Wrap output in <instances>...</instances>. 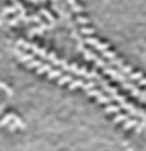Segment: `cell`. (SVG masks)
<instances>
[{"mask_svg": "<svg viewBox=\"0 0 146 151\" xmlns=\"http://www.w3.org/2000/svg\"><path fill=\"white\" fill-rule=\"evenodd\" d=\"M69 4H71L72 8H74L76 18H77V22L81 23V27H82V30H81V31L86 35V43H87V45H90L95 51H99V53L109 61L112 66H115V68H118L120 71H123V74L127 76V77H130L131 81L138 82L140 86H145L146 87V77L141 74V72L135 71L133 68H130L128 64H125L123 61H122L120 58H118L112 49H110L109 43H102V41H99L97 38L94 36V31H92V28H89V22H87V18L81 13V7L77 5V2H76V0H69Z\"/></svg>", "mask_w": 146, "mask_h": 151, "instance_id": "cell-1", "label": "cell"}, {"mask_svg": "<svg viewBox=\"0 0 146 151\" xmlns=\"http://www.w3.org/2000/svg\"><path fill=\"white\" fill-rule=\"evenodd\" d=\"M18 45L22 46V48H25L26 51H31L33 54H36V56H40L41 59H46V61H49L51 64H56L58 68H61L63 71H66V72H74V74L84 76V77H89V79L95 76V74H92V72L86 71L84 68H81V66H77V64H69V63H66V61L59 59V58H58L56 54L49 53V51H46V49L38 48V46L31 45V43H26V41H23V40H20V41H18Z\"/></svg>", "mask_w": 146, "mask_h": 151, "instance_id": "cell-2", "label": "cell"}]
</instances>
